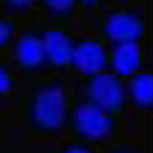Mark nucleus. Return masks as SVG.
<instances>
[{"instance_id":"8","label":"nucleus","mask_w":153,"mask_h":153,"mask_svg":"<svg viewBox=\"0 0 153 153\" xmlns=\"http://www.w3.org/2000/svg\"><path fill=\"white\" fill-rule=\"evenodd\" d=\"M146 55L141 42L110 45L109 70L127 80L145 69Z\"/></svg>"},{"instance_id":"3","label":"nucleus","mask_w":153,"mask_h":153,"mask_svg":"<svg viewBox=\"0 0 153 153\" xmlns=\"http://www.w3.org/2000/svg\"><path fill=\"white\" fill-rule=\"evenodd\" d=\"M72 87L75 97L93 103L121 121L130 107L126 80L111 70L88 78H76Z\"/></svg>"},{"instance_id":"12","label":"nucleus","mask_w":153,"mask_h":153,"mask_svg":"<svg viewBox=\"0 0 153 153\" xmlns=\"http://www.w3.org/2000/svg\"><path fill=\"white\" fill-rule=\"evenodd\" d=\"M18 29L16 17L0 11V57L8 56Z\"/></svg>"},{"instance_id":"14","label":"nucleus","mask_w":153,"mask_h":153,"mask_svg":"<svg viewBox=\"0 0 153 153\" xmlns=\"http://www.w3.org/2000/svg\"><path fill=\"white\" fill-rule=\"evenodd\" d=\"M81 11L100 17L103 12L114 4V0H79Z\"/></svg>"},{"instance_id":"16","label":"nucleus","mask_w":153,"mask_h":153,"mask_svg":"<svg viewBox=\"0 0 153 153\" xmlns=\"http://www.w3.org/2000/svg\"><path fill=\"white\" fill-rule=\"evenodd\" d=\"M103 153H143L141 149L131 144H110Z\"/></svg>"},{"instance_id":"7","label":"nucleus","mask_w":153,"mask_h":153,"mask_svg":"<svg viewBox=\"0 0 153 153\" xmlns=\"http://www.w3.org/2000/svg\"><path fill=\"white\" fill-rule=\"evenodd\" d=\"M109 49L110 45L98 34L78 37L71 73L84 79L109 70Z\"/></svg>"},{"instance_id":"2","label":"nucleus","mask_w":153,"mask_h":153,"mask_svg":"<svg viewBox=\"0 0 153 153\" xmlns=\"http://www.w3.org/2000/svg\"><path fill=\"white\" fill-rule=\"evenodd\" d=\"M121 120L93 103L74 96L64 134L68 140L95 147H107L120 132Z\"/></svg>"},{"instance_id":"1","label":"nucleus","mask_w":153,"mask_h":153,"mask_svg":"<svg viewBox=\"0 0 153 153\" xmlns=\"http://www.w3.org/2000/svg\"><path fill=\"white\" fill-rule=\"evenodd\" d=\"M73 101L72 87L65 76L42 75L23 96L18 114L34 135L52 140L64 134Z\"/></svg>"},{"instance_id":"10","label":"nucleus","mask_w":153,"mask_h":153,"mask_svg":"<svg viewBox=\"0 0 153 153\" xmlns=\"http://www.w3.org/2000/svg\"><path fill=\"white\" fill-rule=\"evenodd\" d=\"M36 9L48 16L54 25L72 28L81 7L79 0H36Z\"/></svg>"},{"instance_id":"15","label":"nucleus","mask_w":153,"mask_h":153,"mask_svg":"<svg viewBox=\"0 0 153 153\" xmlns=\"http://www.w3.org/2000/svg\"><path fill=\"white\" fill-rule=\"evenodd\" d=\"M55 153H98V150L91 145L68 140L67 142L62 144Z\"/></svg>"},{"instance_id":"13","label":"nucleus","mask_w":153,"mask_h":153,"mask_svg":"<svg viewBox=\"0 0 153 153\" xmlns=\"http://www.w3.org/2000/svg\"><path fill=\"white\" fill-rule=\"evenodd\" d=\"M0 8L2 12L17 18L36 9V0H0Z\"/></svg>"},{"instance_id":"6","label":"nucleus","mask_w":153,"mask_h":153,"mask_svg":"<svg viewBox=\"0 0 153 153\" xmlns=\"http://www.w3.org/2000/svg\"><path fill=\"white\" fill-rule=\"evenodd\" d=\"M77 40L78 36H76L72 28L54 25L44 29L45 68L49 74L65 76L71 73Z\"/></svg>"},{"instance_id":"11","label":"nucleus","mask_w":153,"mask_h":153,"mask_svg":"<svg viewBox=\"0 0 153 153\" xmlns=\"http://www.w3.org/2000/svg\"><path fill=\"white\" fill-rule=\"evenodd\" d=\"M17 75L8 56L0 57V103L8 100L16 93Z\"/></svg>"},{"instance_id":"5","label":"nucleus","mask_w":153,"mask_h":153,"mask_svg":"<svg viewBox=\"0 0 153 153\" xmlns=\"http://www.w3.org/2000/svg\"><path fill=\"white\" fill-rule=\"evenodd\" d=\"M44 32V29L35 24L19 27L8 53V58L18 75L38 78L46 70Z\"/></svg>"},{"instance_id":"4","label":"nucleus","mask_w":153,"mask_h":153,"mask_svg":"<svg viewBox=\"0 0 153 153\" xmlns=\"http://www.w3.org/2000/svg\"><path fill=\"white\" fill-rule=\"evenodd\" d=\"M146 31L144 12L131 5L112 4L99 17L98 35L109 45L141 42Z\"/></svg>"},{"instance_id":"9","label":"nucleus","mask_w":153,"mask_h":153,"mask_svg":"<svg viewBox=\"0 0 153 153\" xmlns=\"http://www.w3.org/2000/svg\"><path fill=\"white\" fill-rule=\"evenodd\" d=\"M129 106L138 113L148 114L153 105V74L143 69L126 80Z\"/></svg>"}]
</instances>
